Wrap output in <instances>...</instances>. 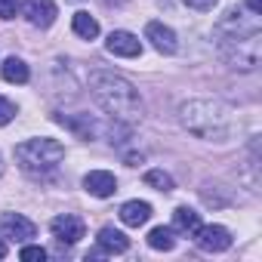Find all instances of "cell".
<instances>
[{
	"instance_id": "cell-1",
	"label": "cell",
	"mask_w": 262,
	"mask_h": 262,
	"mask_svg": "<svg viewBox=\"0 0 262 262\" xmlns=\"http://www.w3.org/2000/svg\"><path fill=\"white\" fill-rule=\"evenodd\" d=\"M90 96L108 117H114V123H133L142 117L136 86L114 71H90Z\"/></svg>"
},
{
	"instance_id": "cell-2",
	"label": "cell",
	"mask_w": 262,
	"mask_h": 262,
	"mask_svg": "<svg viewBox=\"0 0 262 262\" xmlns=\"http://www.w3.org/2000/svg\"><path fill=\"white\" fill-rule=\"evenodd\" d=\"M179 120L188 133H194L198 139H210V142H225L234 126H237V117L234 111L219 102V99H191V102H182L179 105Z\"/></svg>"
},
{
	"instance_id": "cell-3",
	"label": "cell",
	"mask_w": 262,
	"mask_h": 262,
	"mask_svg": "<svg viewBox=\"0 0 262 262\" xmlns=\"http://www.w3.org/2000/svg\"><path fill=\"white\" fill-rule=\"evenodd\" d=\"M65 158V145L56 139H28L22 145H16V161L25 173L31 176H43L50 170H56Z\"/></svg>"
},
{
	"instance_id": "cell-4",
	"label": "cell",
	"mask_w": 262,
	"mask_h": 262,
	"mask_svg": "<svg viewBox=\"0 0 262 262\" xmlns=\"http://www.w3.org/2000/svg\"><path fill=\"white\" fill-rule=\"evenodd\" d=\"M219 53L225 56V62H228L231 68L256 71V65H259V34H253V37L219 40Z\"/></svg>"
},
{
	"instance_id": "cell-5",
	"label": "cell",
	"mask_w": 262,
	"mask_h": 262,
	"mask_svg": "<svg viewBox=\"0 0 262 262\" xmlns=\"http://www.w3.org/2000/svg\"><path fill=\"white\" fill-rule=\"evenodd\" d=\"M262 28H259V19H256V13L253 16H247L244 10H228L219 22H216V37L219 40H231V37H253V34H259Z\"/></svg>"
},
{
	"instance_id": "cell-6",
	"label": "cell",
	"mask_w": 262,
	"mask_h": 262,
	"mask_svg": "<svg viewBox=\"0 0 262 262\" xmlns=\"http://www.w3.org/2000/svg\"><path fill=\"white\" fill-rule=\"evenodd\" d=\"M0 234L10 241H19V244H28L37 234V225L22 213H4L0 216Z\"/></svg>"
},
{
	"instance_id": "cell-7",
	"label": "cell",
	"mask_w": 262,
	"mask_h": 262,
	"mask_svg": "<svg viewBox=\"0 0 262 262\" xmlns=\"http://www.w3.org/2000/svg\"><path fill=\"white\" fill-rule=\"evenodd\" d=\"M194 241L201 250L207 253H225L231 247V231L225 225H198L194 231Z\"/></svg>"
},
{
	"instance_id": "cell-8",
	"label": "cell",
	"mask_w": 262,
	"mask_h": 262,
	"mask_svg": "<svg viewBox=\"0 0 262 262\" xmlns=\"http://www.w3.org/2000/svg\"><path fill=\"white\" fill-rule=\"evenodd\" d=\"M50 228H53V234H56V241L59 244H77L80 237H83V231H86V225H83V219L80 216H74V213H65V216H56L53 222H50Z\"/></svg>"
},
{
	"instance_id": "cell-9",
	"label": "cell",
	"mask_w": 262,
	"mask_h": 262,
	"mask_svg": "<svg viewBox=\"0 0 262 262\" xmlns=\"http://www.w3.org/2000/svg\"><path fill=\"white\" fill-rule=\"evenodd\" d=\"M108 53L111 56H120V59H136L142 56V40L136 34H129V31H111L108 40H105Z\"/></svg>"
},
{
	"instance_id": "cell-10",
	"label": "cell",
	"mask_w": 262,
	"mask_h": 262,
	"mask_svg": "<svg viewBox=\"0 0 262 262\" xmlns=\"http://www.w3.org/2000/svg\"><path fill=\"white\" fill-rule=\"evenodd\" d=\"M145 40H151V47H155L158 53H164V56H173V53L179 50L176 31H173L170 25H164V22H148V25H145Z\"/></svg>"
},
{
	"instance_id": "cell-11",
	"label": "cell",
	"mask_w": 262,
	"mask_h": 262,
	"mask_svg": "<svg viewBox=\"0 0 262 262\" xmlns=\"http://www.w3.org/2000/svg\"><path fill=\"white\" fill-rule=\"evenodd\" d=\"M59 10L53 0H25V19L34 25V28H50L56 22Z\"/></svg>"
},
{
	"instance_id": "cell-12",
	"label": "cell",
	"mask_w": 262,
	"mask_h": 262,
	"mask_svg": "<svg viewBox=\"0 0 262 262\" xmlns=\"http://www.w3.org/2000/svg\"><path fill=\"white\" fill-rule=\"evenodd\" d=\"M83 188H86L93 198H111V194L117 191V179H114V173H108V170H93V173L83 176Z\"/></svg>"
},
{
	"instance_id": "cell-13",
	"label": "cell",
	"mask_w": 262,
	"mask_h": 262,
	"mask_svg": "<svg viewBox=\"0 0 262 262\" xmlns=\"http://www.w3.org/2000/svg\"><path fill=\"white\" fill-rule=\"evenodd\" d=\"M96 241H99V253H105V256H114V253H126L129 250V237L123 231L111 228V225H105Z\"/></svg>"
},
{
	"instance_id": "cell-14",
	"label": "cell",
	"mask_w": 262,
	"mask_h": 262,
	"mask_svg": "<svg viewBox=\"0 0 262 262\" xmlns=\"http://www.w3.org/2000/svg\"><path fill=\"white\" fill-rule=\"evenodd\" d=\"M148 219H151V204H145V201H126L120 207V222L129 225V228H139Z\"/></svg>"
},
{
	"instance_id": "cell-15",
	"label": "cell",
	"mask_w": 262,
	"mask_h": 262,
	"mask_svg": "<svg viewBox=\"0 0 262 262\" xmlns=\"http://www.w3.org/2000/svg\"><path fill=\"white\" fill-rule=\"evenodd\" d=\"M198 225H201V213H194L191 207H176V210H173V231L194 234Z\"/></svg>"
},
{
	"instance_id": "cell-16",
	"label": "cell",
	"mask_w": 262,
	"mask_h": 262,
	"mask_svg": "<svg viewBox=\"0 0 262 262\" xmlns=\"http://www.w3.org/2000/svg\"><path fill=\"white\" fill-rule=\"evenodd\" d=\"M0 74H4L7 83H28V77H31L28 65H25L22 59H16V56H10L4 65H0Z\"/></svg>"
},
{
	"instance_id": "cell-17",
	"label": "cell",
	"mask_w": 262,
	"mask_h": 262,
	"mask_svg": "<svg viewBox=\"0 0 262 262\" xmlns=\"http://www.w3.org/2000/svg\"><path fill=\"white\" fill-rule=\"evenodd\" d=\"M62 126H68L74 136H80V139H93V133H96V123L86 117V114H80V117H68V114H59L56 117Z\"/></svg>"
},
{
	"instance_id": "cell-18",
	"label": "cell",
	"mask_w": 262,
	"mask_h": 262,
	"mask_svg": "<svg viewBox=\"0 0 262 262\" xmlns=\"http://www.w3.org/2000/svg\"><path fill=\"white\" fill-rule=\"evenodd\" d=\"M71 28H74V34H77V37H83V40H93V37H99V22H96L90 13H74V19H71Z\"/></svg>"
},
{
	"instance_id": "cell-19",
	"label": "cell",
	"mask_w": 262,
	"mask_h": 262,
	"mask_svg": "<svg viewBox=\"0 0 262 262\" xmlns=\"http://www.w3.org/2000/svg\"><path fill=\"white\" fill-rule=\"evenodd\" d=\"M148 247L151 250H173L176 247V231L167 228V225H158L148 231Z\"/></svg>"
},
{
	"instance_id": "cell-20",
	"label": "cell",
	"mask_w": 262,
	"mask_h": 262,
	"mask_svg": "<svg viewBox=\"0 0 262 262\" xmlns=\"http://www.w3.org/2000/svg\"><path fill=\"white\" fill-rule=\"evenodd\" d=\"M145 185H151L158 191H173V176L164 173V170H148L145 173Z\"/></svg>"
},
{
	"instance_id": "cell-21",
	"label": "cell",
	"mask_w": 262,
	"mask_h": 262,
	"mask_svg": "<svg viewBox=\"0 0 262 262\" xmlns=\"http://www.w3.org/2000/svg\"><path fill=\"white\" fill-rule=\"evenodd\" d=\"M19 259H25V262H43V259H47V250L37 247V244H25V247L19 250Z\"/></svg>"
},
{
	"instance_id": "cell-22",
	"label": "cell",
	"mask_w": 262,
	"mask_h": 262,
	"mask_svg": "<svg viewBox=\"0 0 262 262\" xmlns=\"http://www.w3.org/2000/svg\"><path fill=\"white\" fill-rule=\"evenodd\" d=\"M13 117H16V105H13L10 99H4V96H0V126H7Z\"/></svg>"
},
{
	"instance_id": "cell-23",
	"label": "cell",
	"mask_w": 262,
	"mask_h": 262,
	"mask_svg": "<svg viewBox=\"0 0 262 262\" xmlns=\"http://www.w3.org/2000/svg\"><path fill=\"white\" fill-rule=\"evenodd\" d=\"M19 0H0V19H16Z\"/></svg>"
},
{
	"instance_id": "cell-24",
	"label": "cell",
	"mask_w": 262,
	"mask_h": 262,
	"mask_svg": "<svg viewBox=\"0 0 262 262\" xmlns=\"http://www.w3.org/2000/svg\"><path fill=\"white\" fill-rule=\"evenodd\" d=\"M182 4H185L188 10H198V13H210L219 0H182Z\"/></svg>"
},
{
	"instance_id": "cell-25",
	"label": "cell",
	"mask_w": 262,
	"mask_h": 262,
	"mask_svg": "<svg viewBox=\"0 0 262 262\" xmlns=\"http://www.w3.org/2000/svg\"><path fill=\"white\" fill-rule=\"evenodd\" d=\"M247 7H250V13L262 16V0H247Z\"/></svg>"
},
{
	"instance_id": "cell-26",
	"label": "cell",
	"mask_w": 262,
	"mask_h": 262,
	"mask_svg": "<svg viewBox=\"0 0 262 262\" xmlns=\"http://www.w3.org/2000/svg\"><path fill=\"white\" fill-rule=\"evenodd\" d=\"M7 256V244H4V237H0V259Z\"/></svg>"
},
{
	"instance_id": "cell-27",
	"label": "cell",
	"mask_w": 262,
	"mask_h": 262,
	"mask_svg": "<svg viewBox=\"0 0 262 262\" xmlns=\"http://www.w3.org/2000/svg\"><path fill=\"white\" fill-rule=\"evenodd\" d=\"M0 173H4V164H0Z\"/></svg>"
}]
</instances>
